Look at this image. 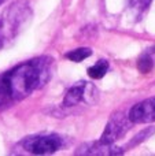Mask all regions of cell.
Returning <instances> with one entry per match:
<instances>
[{
  "label": "cell",
  "mask_w": 155,
  "mask_h": 156,
  "mask_svg": "<svg viewBox=\"0 0 155 156\" xmlns=\"http://www.w3.org/2000/svg\"><path fill=\"white\" fill-rule=\"evenodd\" d=\"M52 59L40 56L27 60L0 76V111L10 108L40 89L51 77Z\"/></svg>",
  "instance_id": "1"
},
{
  "label": "cell",
  "mask_w": 155,
  "mask_h": 156,
  "mask_svg": "<svg viewBox=\"0 0 155 156\" xmlns=\"http://www.w3.org/2000/svg\"><path fill=\"white\" fill-rule=\"evenodd\" d=\"M32 16V8L25 0H16L0 14V49L23 30Z\"/></svg>",
  "instance_id": "2"
},
{
  "label": "cell",
  "mask_w": 155,
  "mask_h": 156,
  "mask_svg": "<svg viewBox=\"0 0 155 156\" xmlns=\"http://www.w3.org/2000/svg\"><path fill=\"white\" fill-rule=\"evenodd\" d=\"M62 138L58 134H34L22 138L18 147L30 155H49L62 148Z\"/></svg>",
  "instance_id": "3"
},
{
  "label": "cell",
  "mask_w": 155,
  "mask_h": 156,
  "mask_svg": "<svg viewBox=\"0 0 155 156\" xmlns=\"http://www.w3.org/2000/svg\"><path fill=\"white\" fill-rule=\"evenodd\" d=\"M98 90L93 85L81 81L77 82L76 85L70 86L66 92L65 97H63V107H76L80 103H87V104H92L98 99Z\"/></svg>",
  "instance_id": "4"
},
{
  "label": "cell",
  "mask_w": 155,
  "mask_h": 156,
  "mask_svg": "<svg viewBox=\"0 0 155 156\" xmlns=\"http://www.w3.org/2000/svg\"><path fill=\"white\" fill-rule=\"evenodd\" d=\"M131 123L132 122L129 116L124 114L122 111L113 114V116L109 119L103 134L100 136L99 140L104 144H114L117 140H120L121 137L126 134V132L131 127Z\"/></svg>",
  "instance_id": "5"
},
{
  "label": "cell",
  "mask_w": 155,
  "mask_h": 156,
  "mask_svg": "<svg viewBox=\"0 0 155 156\" xmlns=\"http://www.w3.org/2000/svg\"><path fill=\"white\" fill-rule=\"evenodd\" d=\"M132 123H150L155 122V96L148 97L135 104L128 114Z\"/></svg>",
  "instance_id": "6"
},
{
  "label": "cell",
  "mask_w": 155,
  "mask_h": 156,
  "mask_svg": "<svg viewBox=\"0 0 155 156\" xmlns=\"http://www.w3.org/2000/svg\"><path fill=\"white\" fill-rule=\"evenodd\" d=\"M124 149L121 147H115L114 144H104L100 140L85 143L76 151V155H92V156H113V155H122Z\"/></svg>",
  "instance_id": "7"
},
{
  "label": "cell",
  "mask_w": 155,
  "mask_h": 156,
  "mask_svg": "<svg viewBox=\"0 0 155 156\" xmlns=\"http://www.w3.org/2000/svg\"><path fill=\"white\" fill-rule=\"evenodd\" d=\"M107 70H109V63L106 60H99L88 69V76L93 80H100L106 76Z\"/></svg>",
  "instance_id": "8"
},
{
  "label": "cell",
  "mask_w": 155,
  "mask_h": 156,
  "mask_svg": "<svg viewBox=\"0 0 155 156\" xmlns=\"http://www.w3.org/2000/svg\"><path fill=\"white\" fill-rule=\"evenodd\" d=\"M153 0H128V8L135 16H142V14L150 7Z\"/></svg>",
  "instance_id": "9"
},
{
  "label": "cell",
  "mask_w": 155,
  "mask_h": 156,
  "mask_svg": "<svg viewBox=\"0 0 155 156\" xmlns=\"http://www.w3.org/2000/svg\"><path fill=\"white\" fill-rule=\"evenodd\" d=\"M92 55V49L91 48H78V49H73V51L67 52L66 58L73 62H82L87 58H89Z\"/></svg>",
  "instance_id": "10"
},
{
  "label": "cell",
  "mask_w": 155,
  "mask_h": 156,
  "mask_svg": "<svg viewBox=\"0 0 155 156\" xmlns=\"http://www.w3.org/2000/svg\"><path fill=\"white\" fill-rule=\"evenodd\" d=\"M155 133V127L154 126H151V127H147V129H144V130H142V132L139 133L137 136H135V138L129 143V145L128 147H136L137 144H140V143H143L144 140H147L150 136H153Z\"/></svg>",
  "instance_id": "11"
},
{
  "label": "cell",
  "mask_w": 155,
  "mask_h": 156,
  "mask_svg": "<svg viewBox=\"0 0 155 156\" xmlns=\"http://www.w3.org/2000/svg\"><path fill=\"white\" fill-rule=\"evenodd\" d=\"M137 67H139V70L142 71V73H148V71L153 69V60H151V58L143 56L142 59L139 60V63H137Z\"/></svg>",
  "instance_id": "12"
},
{
  "label": "cell",
  "mask_w": 155,
  "mask_h": 156,
  "mask_svg": "<svg viewBox=\"0 0 155 156\" xmlns=\"http://www.w3.org/2000/svg\"><path fill=\"white\" fill-rule=\"evenodd\" d=\"M4 2H5V0H0V5H2L3 3H4Z\"/></svg>",
  "instance_id": "13"
}]
</instances>
